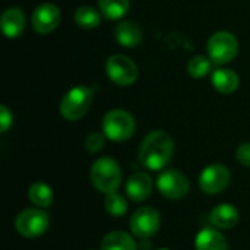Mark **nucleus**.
<instances>
[{
  "label": "nucleus",
  "mask_w": 250,
  "mask_h": 250,
  "mask_svg": "<svg viewBox=\"0 0 250 250\" xmlns=\"http://www.w3.org/2000/svg\"><path fill=\"white\" fill-rule=\"evenodd\" d=\"M125 189H126V195L130 201L144 202L145 199H148L151 196L154 183H152V179L149 177V174L139 171V173L132 174L127 179Z\"/></svg>",
  "instance_id": "f8f14e48"
},
{
  "label": "nucleus",
  "mask_w": 250,
  "mask_h": 250,
  "mask_svg": "<svg viewBox=\"0 0 250 250\" xmlns=\"http://www.w3.org/2000/svg\"><path fill=\"white\" fill-rule=\"evenodd\" d=\"M214 88L221 94H231L239 88V75L231 69H217L211 76Z\"/></svg>",
  "instance_id": "f3484780"
},
{
  "label": "nucleus",
  "mask_w": 250,
  "mask_h": 250,
  "mask_svg": "<svg viewBox=\"0 0 250 250\" xmlns=\"http://www.w3.org/2000/svg\"><path fill=\"white\" fill-rule=\"evenodd\" d=\"M231 174L230 170L224 164H209L199 174L198 183L204 193L207 195H218L227 189L230 185Z\"/></svg>",
  "instance_id": "9d476101"
},
{
  "label": "nucleus",
  "mask_w": 250,
  "mask_h": 250,
  "mask_svg": "<svg viewBox=\"0 0 250 250\" xmlns=\"http://www.w3.org/2000/svg\"><path fill=\"white\" fill-rule=\"evenodd\" d=\"M105 138L107 136L104 135V132H94V133L88 135V138L85 139V148H86V151L91 152V154L100 152L104 148Z\"/></svg>",
  "instance_id": "b1692460"
},
{
  "label": "nucleus",
  "mask_w": 250,
  "mask_h": 250,
  "mask_svg": "<svg viewBox=\"0 0 250 250\" xmlns=\"http://www.w3.org/2000/svg\"><path fill=\"white\" fill-rule=\"evenodd\" d=\"M158 192L171 201H177L185 198L190 190V182L185 173L176 168L164 170L157 179Z\"/></svg>",
  "instance_id": "0eeeda50"
},
{
  "label": "nucleus",
  "mask_w": 250,
  "mask_h": 250,
  "mask_svg": "<svg viewBox=\"0 0 250 250\" xmlns=\"http://www.w3.org/2000/svg\"><path fill=\"white\" fill-rule=\"evenodd\" d=\"M89 177L92 186L98 192L108 195L119 189L123 173L116 160H113L111 157H101L91 166Z\"/></svg>",
  "instance_id": "f03ea898"
},
{
  "label": "nucleus",
  "mask_w": 250,
  "mask_h": 250,
  "mask_svg": "<svg viewBox=\"0 0 250 250\" xmlns=\"http://www.w3.org/2000/svg\"><path fill=\"white\" fill-rule=\"evenodd\" d=\"M108 78L120 86H129L138 79V66L125 54H113L105 63Z\"/></svg>",
  "instance_id": "1a4fd4ad"
},
{
  "label": "nucleus",
  "mask_w": 250,
  "mask_h": 250,
  "mask_svg": "<svg viewBox=\"0 0 250 250\" xmlns=\"http://www.w3.org/2000/svg\"><path fill=\"white\" fill-rule=\"evenodd\" d=\"M130 231L138 239H151L161 226L160 212L152 207H141L138 208L129 221Z\"/></svg>",
  "instance_id": "6e6552de"
},
{
  "label": "nucleus",
  "mask_w": 250,
  "mask_h": 250,
  "mask_svg": "<svg viewBox=\"0 0 250 250\" xmlns=\"http://www.w3.org/2000/svg\"><path fill=\"white\" fill-rule=\"evenodd\" d=\"M48 214L41 208H28L21 211L15 220L16 231L25 239H35L48 230Z\"/></svg>",
  "instance_id": "39448f33"
},
{
  "label": "nucleus",
  "mask_w": 250,
  "mask_h": 250,
  "mask_svg": "<svg viewBox=\"0 0 250 250\" xmlns=\"http://www.w3.org/2000/svg\"><path fill=\"white\" fill-rule=\"evenodd\" d=\"M88 250H98V249H88ZM100 250H101V249H100Z\"/></svg>",
  "instance_id": "cd10ccee"
},
{
  "label": "nucleus",
  "mask_w": 250,
  "mask_h": 250,
  "mask_svg": "<svg viewBox=\"0 0 250 250\" xmlns=\"http://www.w3.org/2000/svg\"><path fill=\"white\" fill-rule=\"evenodd\" d=\"M188 72L192 78H204L211 72V62L208 57L204 56H195L189 63H188Z\"/></svg>",
  "instance_id": "5701e85b"
},
{
  "label": "nucleus",
  "mask_w": 250,
  "mask_h": 250,
  "mask_svg": "<svg viewBox=\"0 0 250 250\" xmlns=\"http://www.w3.org/2000/svg\"><path fill=\"white\" fill-rule=\"evenodd\" d=\"M208 54L215 64H224L231 62L239 51L237 38L229 31H218L208 40Z\"/></svg>",
  "instance_id": "423d86ee"
},
{
  "label": "nucleus",
  "mask_w": 250,
  "mask_h": 250,
  "mask_svg": "<svg viewBox=\"0 0 250 250\" xmlns=\"http://www.w3.org/2000/svg\"><path fill=\"white\" fill-rule=\"evenodd\" d=\"M12 122H13L12 113L9 111V108L6 105H1L0 107V132L6 133L9 130V127L12 126Z\"/></svg>",
  "instance_id": "a878e982"
},
{
  "label": "nucleus",
  "mask_w": 250,
  "mask_h": 250,
  "mask_svg": "<svg viewBox=\"0 0 250 250\" xmlns=\"http://www.w3.org/2000/svg\"><path fill=\"white\" fill-rule=\"evenodd\" d=\"M196 250H229L226 237L218 229L205 227L195 237Z\"/></svg>",
  "instance_id": "4468645a"
},
{
  "label": "nucleus",
  "mask_w": 250,
  "mask_h": 250,
  "mask_svg": "<svg viewBox=\"0 0 250 250\" xmlns=\"http://www.w3.org/2000/svg\"><path fill=\"white\" fill-rule=\"evenodd\" d=\"M116 40L119 44H122L126 48H132L136 47L141 41H142V29L138 23L132 22V21H125L120 22L116 29Z\"/></svg>",
  "instance_id": "dca6fc26"
},
{
  "label": "nucleus",
  "mask_w": 250,
  "mask_h": 250,
  "mask_svg": "<svg viewBox=\"0 0 250 250\" xmlns=\"http://www.w3.org/2000/svg\"><path fill=\"white\" fill-rule=\"evenodd\" d=\"M31 22H32V28L35 29V32L41 35L50 34L60 23V10L53 3H42L34 10Z\"/></svg>",
  "instance_id": "9b49d317"
},
{
  "label": "nucleus",
  "mask_w": 250,
  "mask_h": 250,
  "mask_svg": "<svg viewBox=\"0 0 250 250\" xmlns=\"http://www.w3.org/2000/svg\"><path fill=\"white\" fill-rule=\"evenodd\" d=\"M104 208L111 217L120 218L127 212V201H126V198L123 195H120L116 190V192H111V193L105 195Z\"/></svg>",
  "instance_id": "4be33fe9"
},
{
  "label": "nucleus",
  "mask_w": 250,
  "mask_h": 250,
  "mask_svg": "<svg viewBox=\"0 0 250 250\" xmlns=\"http://www.w3.org/2000/svg\"><path fill=\"white\" fill-rule=\"evenodd\" d=\"M236 157H237V161L245 166V167H250V142H245L242 144L237 151H236Z\"/></svg>",
  "instance_id": "393cba45"
},
{
  "label": "nucleus",
  "mask_w": 250,
  "mask_h": 250,
  "mask_svg": "<svg viewBox=\"0 0 250 250\" xmlns=\"http://www.w3.org/2000/svg\"><path fill=\"white\" fill-rule=\"evenodd\" d=\"M136 122L125 110H111L103 119V132L113 142H125L133 136Z\"/></svg>",
  "instance_id": "20e7f679"
},
{
  "label": "nucleus",
  "mask_w": 250,
  "mask_h": 250,
  "mask_svg": "<svg viewBox=\"0 0 250 250\" xmlns=\"http://www.w3.org/2000/svg\"><path fill=\"white\" fill-rule=\"evenodd\" d=\"M75 22L83 29H92L101 23V15L92 6H81L75 12Z\"/></svg>",
  "instance_id": "aec40b11"
},
{
  "label": "nucleus",
  "mask_w": 250,
  "mask_h": 250,
  "mask_svg": "<svg viewBox=\"0 0 250 250\" xmlns=\"http://www.w3.org/2000/svg\"><path fill=\"white\" fill-rule=\"evenodd\" d=\"M138 250H152V245H151L149 239H139Z\"/></svg>",
  "instance_id": "bb28decb"
},
{
  "label": "nucleus",
  "mask_w": 250,
  "mask_h": 250,
  "mask_svg": "<svg viewBox=\"0 0 250 250\" xmlns=\"http://www.w3.org/2000/svg\"><path fill=\"white\" fill-rule=\"evenodd\" d=\"M101 250H138V243L126 231H111L104 236L101 242Z\"/></svg>",
  "instance_id": "a211bd4d"
},
{
  "label": "nucleus",
  "mask_w": 250,
  "mask_h": 250,
  "mask_svg": "<svg viewBox=\"0 0 250 250\" xmlns=\"http://www.w3.org/2000/svg\"><path fill=\"white\" fill-rule=\"evenodd\" d=\"M158 250H168V249H158Z\"/></svg>",
  "instance_id": "c85d7f7f"
},
{
  "label": "nucleus",
  "mask_w": 250,
  "mask_h": 250,
  "mask_svg": "<svg viewBox=\"0 0 250 250\" xmlns=\"http://www.w3.org/2000/svg\"><path fill=\"white\" fill-rule=\"evenodd\" d=\"M92 91L85 86H75L66 92L60 103V114L69 120V122H76L81 120L89 110L91 103H92Z\"/></svg>",
  "instance_id": "7ed1b4c3"
},
{
  "label": "nucleus",
  "mask_w": 250,
  "mask_h": 250,
  "mask_svg": "<svg viewBox=\"0 0 250 250\" xmlns=\"http://www.w3.org/2000/svg\"><path fill=\"white\" fill-rule=\"evenodd\" d=\"M174 142L171 136L164 130L149 132L139 148V161L141 164L152 171L163 170L173 158Z\"/></svg>",
  "instance_id": "f257e3e1"
},
{
  "label": "nucleus",
  "mask_w": 250,
  "mask_h": 250,
  "mask_svg": "<svg viewBox=\"0 0 250 250\" xmlns=\"http://www.w3.org/2000/svg\"><path fill=\"white\" fill-rule=\"evenodd\" d=\"M25 29V15L19 7H9L1 15V31L7 38H16Z\"/></svg>",
  "instance_id": "2eb2a0df"
},
{
  "label": "nucleus",
  "mask_w": 250,
  "mask_h": 250,
  "mask_svg": "<svg viewBox=\"0 0 250 250\" xmlns=\"http://www.w3.org/2000/svg\"><path fill=\"white\" fill-rule=\"evenodd\" d=\"M28 198L32 205L38 208H48L53 204V190L42 182H35L28 189Z\"/></svg>",
  "instance_id": "6ab92c4d"
},
{
  "label": "nucleus",
  "mask_w": 250,
  "mask_h": 250,
  "mask_svg": "<svg viewBox=\"0 0 250 250\" xmlns=\"http://www.w3.org/2000/svg\"><path fill=\"white\" fill-rule=\"evenodd\" d=\"M239 209L234 205L220 204L211 211L209 221L218 230H231L239 223Z\"/></svg>",
  "instance_id": "ddd939ff"
},
{
  "label": "nucleus",
  "mask_w": 250,
  "mask_h": 250,
  "mask_svg": "<svg viewBox=\"0 0 250 250\" xmlns=\"http://www.w3.org/2000/svg\"><path fill=\"white\" fill-rule=\"evenodd\" d=\"M100 12L108 19H120L123 18L130 6L129 0H98Z\"/></svg>",
  "instance_id": "412c9836"
}]
</instances>
